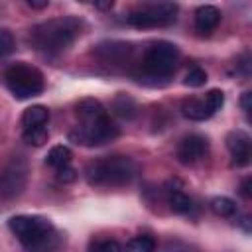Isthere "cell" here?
<instances>
[{"label": "cell", "instance_id": "obj_15", "mask_svg": "<svg viewBox=\"0 0 252 252\" xmlns=\"http://www.w3.org/2000/svg\"><path fill=\"white\" fill-rule=\"evenodd\" d=\"M181 114L189 120H195V122H203L207 118L213 116L211 108L207 106L205 98H199V96H191V98H185L181 102Z\"/></svg>", "mask_w": 252, "mask_h": 252}, {"label": "cell", "instance_id": "obj_25", "mask_svg": "<svg viewBox=\"0 0 252 252\" xmlns=\"http://www.w3.org/2000/svg\"><path fill=\"white\" fill-rule=\"evenodd\" d=\"M89 252H122V246L116 240H98L91 246Z\"/></svg>", "mask_w": 252, "mask_h": 252}, {"label": "cell", "instance_id": "obj_20", "mask_svg": "<svg viewBox=\"0 0 252 252\" xmlns=\"http://www.w3.org/2000/svg\"><path fill=\"white\" fill-rule=\"evenodd\" d=\"M22 138H24V142H26V144L39 148V146H43V144L49 140V130H47V126L28 128V130H24V132H22Z\"/></svg>", "mask_w": 252, "mask_h": 252}, {"label": "cell", "instance_id": "obj_8", "mask_svg": "<svg viewBox=\"0 0 252 252\" xmlns=\"http://www.w3.org/2000/svg\"><path fill=\"white\" fill-rule=\"evenodd\" d=\"M28 183V163L24 158L14 156L0 171V197L16 199L24 193Z\"/></svg>", "mask_w": 252, "mask_h": 252}, {"label": "cell", "instance_id": "obj_4", "mask_svg": "<svg viewBox=\"0 0 252 252\" xmlns=\"http://www.w3.org/2000/svg\"><path fill=\"white\" fill-rule=\"evenodd\" d=\"M4 83L18 100H28L32 96H37L45 87L41 71L24 61L14 63L4 71Z\"/></svg>", "mask_w": 252, "mask_h": 252}, {"label": "cell", "instance_id": "obj_26", "mask_svg": "<svg viewBox=\"0 0 252 252\" xmlns=\"http://www.w3.org/2000/svg\"><path fill=\"white\" fill-rule=\"evenodd\" d=\"M234 73L240 75V77H244V79L250 75V53H248V51H244V53L236 59V63H234Z\"/></svg>", "mask_w": 252, "mask_h": 252}, {"label": "cell", "instance_id": "obj_24", "mask_svg": "<svg viewBox=\"0 0 252 252\" xmlns=\"http://www.w3.org/2000/svg\"><path fill=\"white\" fill-rule=\"evenodd\" d=\"M14 49H16V39H14L12 32L0 30V57L10 55Z\"/></svg>", "mask_w": 252, "mask_h": 252}, {"label": "cell", "instance_id": "obj_31", "mask_svg": "<svg viewBox=\"0 0 252 252\" xmlns=\"http://www.w3.org/2000/svg\"><path fill=\"white\" fill-rule=\"evenodd\" d=\"M93 6L98 8V10H110V8L114 6V2H112V0H108V2H94Z\"/></svg>", "mask_w": 252, "mask_h": 252}, {"label": "cell", "instance_id": "obj_21", "mask_svg": "<svg viewBox=\"0 0 252 252\" xmlns=\"http://www.w3.org/2000/svg\"><path fill=\"white\" fill-rule=\"evenodd\" d=\"M122 252H156V240L148 234L142 236H134L124 248Z\"/></svg>", "mask_w": 252, "mask_h": 252}, {"label": "cell", "instance_id": "obj_13", "mask_svg": "<svg viewBox=\"0 0 252 252\" xmlns=\"http://www.w3.org/2000/svg\"><path fill=\"white\" fill-rule=\"evenodd\" d=\"M165 195H167V205L173 213L177 215H191L195 211V201L177 185H167L165 189Z\"/></svg>", "mask_w": 252, "mask_h": 252}, {"label": "cell", "instance_id": "obj_6", "mask_svg": "<svg viewBox=\"0 0 252 252\" xmlns=\"http://www.w3.org/2000/svg\"><path fill=\"white\" fill-rule=\"evenodd\" d=\"M177 4L175 2H150L134 8L128 12L126 22L134 28H163L175 22L177 18Z\"/></svg>", "mask_w": 252, "mask_h": 252}, {"label": "cell", "instance_id": "obj_1", "mask_svg": "<svg viewBox=\"0 0 252 252\" xmlns=\"http://www.w3.org/2000/svg\"><path fill=\"white\" fill-rule=\"evenodd\" d=\"M83 22L77 16H61L35 24L30 30V43L35 51L55 57L65 53L81 35Z\"/></svg>", "mask_w": 252, "mask_h": 252}, {"label": "cell", "instance_id": "obj_2", "mask_svg": "<svg viewBox=\"0 0 252 252\" xmlns=\"http://www.w3.org/2000/svg\"><path fill=\"white\" fill-rule=\"evenodd\" d=\"M8 226L26 252H55L59 246L53 222L41 215H16L8 220Z\"/></svg>", "mask_w": 252, "mask_h": 252}, {"label": "cell", "instance_id": "obj_28", "mask_svg": "<svg viewBox=\"0 0 252 252\" xmlns=\"http://www.w3.org/2000/svg\"><path fill=\"white\" fill-rule=\"evenodd\" d=\"M250 98H252V93L250 91L242 93V96H240V108L246 114V118H250Z\"/></svg>", "mask_w": 252, "mask_h": 252}, {"label": "cell", "instance_id": "obj_19", "mask_svg": "<svg viewBox=\"0 0 252 252\" xmlns=\"http://www.w3.org/2000/svg\"><path fill=\"white\" fill-rule=\"evenodd\" d=\"M209 205H211V211L222 219H230L238 213V207L230 197H213Z\"/></svg>", "mask_w": 252, "mask_h": 252}, {"label": "cell", "instance_id": "obj_9", "mask_svg": "<svg viewBox=\"0 0 252 252\" xmlns=\"http://www.w3.org/2000/svg\"><path fill=\"white\" fill-rule=\"evenodd\" d=\"M207 154H209V140L201 134H189L177 146V159L185 165H193L205 159Z\"/></svg>", "mask_w": 252, "mask_h": 252}, {"label": "cell", "instance_id": "obj_17", "mask_svg": "<svg viewBox=\"0 0 252 252\" xmlns=\"http://www.w3.org/2000/svg\"><path fill=\"white\" fill-rule=\"evenodd\" d=\"M112 112H114L116 116L124 118V120H132V118L138 114V106H136V102H134L132 96L120 93V94H116L114 100H112Z\"/></svg>", "mask_w": 252, "mask_h": 252}, {"label": "cell", "instance_id": "obj_11", "mask_svg": "<svg viewBox=\"0 0 252 252\" xmlns=\"http://www.w3.org/2000/svg\"><path fill=\"white\" fill-rule=\"evenodd\" d=\"M132 53V45L128 41H118V39H108V41H100L94 45L93 55L98 57L102 63H110V65H120L124 63Z\"/></svg>", "mask_w": 252, "mask_h": 252}, {"label": "cell", "instance_id": "obj_7", "mask_svg": "<svg viewBox=\"0 0 252 252\" xmlns=\"http://www.w3.org/2000/svg\"><path fill=\"white\" fill-rule=\"evenodd\" d=\"M120 134L118 126L114 124V120L108 116L104 120H98V122H89V124H77L69 130V140L77 146H87V148H93V146H102V144H108L112 140H116Z\"/></svg>", "mask_w": 252, "mask_h": 252}, {"label": "cell", "instance_id": "obj_14", "mask_svg": "<svg viewBox=\"0 0 252 252\" xmlns=\"http://www.w3.org/2000/svg\"><path fill=\"white\" fill-rule=\"evenodd\" d=\"M220 18H222V14L217 6L205 4V6L197 8V12H195V28L201 33H211L220 24Z\"/></svg>", "mask_w": 252, "mask_h": 252}, {"label": "cell", "instance_id": "obj_23", "mask_svg": "<svg viewBox=\"0 0 252 252\" xmlns=\"http://www.w3.org/2000/svg\"><path fill=\"white\" fill-rule=\"evenodd\" d=\"M203 98H205V102H207V106L211 108L213 114L219 112L222 108V104H224V93L220 89H211Z\"/></svg>", "mask_w": 252, "mask_h": 252}, {"label": "cell", "instance_id": "obj_3", "mask_svg": "<svg viewBox=\"0 0 252 252\" xmlns=\"http://www.w3.org/2000/svg\"><path fill=\"white\" fill-rule=\"evenodd\" d=\"M138 163L128 156H104L87 163L85 179L93 187H124L134 181Z\"/></svg>", "mask_w": 252, "mask_h": 252}, {"label": "cell", "instance_id": "obj_29", "mask_svg": "<svg viewBox=\"0 0 252 252\" xmlns=\"http://www.w3.org/2000/svg\"><path fill=\"white\" fill-rule=\"evenodd\" d=\"M250 185H252V179H250V177H246V179H242V183H240V195H242L244 199H250V197H252V191H250Z\"/></svg>", "mask_w": 252, "mask_h": 252}, {"label": "cell", "instance_id": "obj_22", "mask_svg": "<svg viewBox=\"0 0 252 252\" xmlns=\"http://www.w3.org/2000/svg\"><path fill=\"white\" fill-rule=\"evenodd\" d=\"M205 83H207V73H205V69H201V67H191V69L185 73V79H183V85H185V87L197 89V87H203Z\"/></svg>", "mask_w": 252, "mask_h": 252}, {"label": "cell", "instance_id": "obj_30", "mask_svg": "<svg viewBox=\"0 0 252 252\" xmlns=\"http://www.w3.org/2000/svg\"><path fill=\"white\" fill-rule=\"evenodd\" d=\"M26 4H28L30 8H35V10H41V8H47V6H49L47 0H28Z\"/></svg>", "mask_w": 252, "mask_h": 252}, {"label": "cell", "instance_id": "obj_16", "mask_svg": "<svg viewBox=\"0 0 252 252\" xmlns=\"http://www.w3.org/2000/svg\"><path fill=\"white\" fill-rule=\"evenodd\" d=\"M49 120V110L47 106L43 104H32L30 108L24 110L20 122H22V128L28 130V128H35V126H45Z\"/></svg>", "mask_w": 252, "mask_h": 252}, {"label": "cell", "instance_id": "obj_12", "mask_svg": "<svg viewBox=\"0 0 252 252\" xmlns=\"http://www.w3.org/2000/svg\"><path fill=\"white\" fill-rule=\"evenodd\" d=\"M75 116H77L79 124H89V122H98V120L108 118V112H106V108L102 106L100 100L83 98L75 106Z\"/></svg>", "mask_w": 252, "mask_h": 252}, {"label": "cell", "instance_id": "obj_18", "mask_svg": "<svg viewBox=\"0 0 252 252\" xmlns=\"http://www.w3.org/2000/svg\"><path fill=\"white\" fill-rule=\"evenodd\" d=\"M71 158H73L71 150H69L67 146L59 144V146H53V148L47 152V156H45V163H47L49 167H53V169H59V167L71 165Z\"/></svg>", "mask_w": 252, "mask_h": 252}, {"label": "cell", "instance_id": "obj_10", "mask_svg": "<svg viewBox=\"0 0 252 252\" xmlns=\"http://www.w3.org/2000/svg\"><path fill=\"white\" fill-rule=\"evenodd\" d=\"M226 148L230 152V158H232V165L236 167H244L250 163V158H252V142H250V136L244 132V130H230L226 134Z\"/></svg>", "mask_w": 252, "mask_h": 252}, {"label": "cell", "instance_id": "obj_27", "mask_svg": "<svg viewBox=\"0 0 252 252\" xmlns=\"http://www.w3.org/2000/svg\"><path fill=\"white\" fill-rule=\"evenodd\" d=\"M77 169L75 167H71V165H65V167H59V169H55V177L61 181V183H73L75 179H77Z\"/></svg>", "mask_w": 252, "mask_h": 252}, {"label": "cell", "instance_id": "obj_5", "mask_svg": "<svg viewBox=\"0 0 252 252\" xmlns=\"http://www.w3.org/2000/svg\"><path fill=\"white\" fill-rule=\"evenodd\" d=\"M179 65V49L171 41L152 43L142 59V73L150 79H167Z\"/></svg>", "mask_w": 252, "mask_h": 252}, {"label": "cell", "instance_id": "obj_32", "mask_svg": "<svg viewBox=\"0 0 252 252\" xmlns=\"http://www.w3.org/2000/svg\"><path fill=\"white\" fill-rule=\"evenodd\" d=\"M238 222H240V226L244 228V232L248 234V232H250V217H242Z\"/></svg>", "mask_w": 252, "mask_h": 252}]
</instances>
